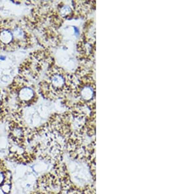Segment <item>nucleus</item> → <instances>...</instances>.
<instances>
[{
  "instance_id": "f03ea898",
  "label": "nucleus",
  "mask_w": 196,
  "mask_h": 194,
  "mask_svg": "<svg viewBox=\"0 0 196 194\" xmlns=\"http://www.w3.org/2000/svg\"><path fill=\"white\" fill-rule=\"evenodd\" d=\"M32 95H33V92L29 89H25L23 92H22V93H21L22 98L24 99V100H28L31 97Z\"/></svg>"
},
{
  "instance_id": "20e7f679",
  "label": "nucleus",
  "mask_w": 196,
  "mask_h": 194,
  "mask_svg": "<svg viewBox=\"0 0 196 194\" xmlns=\"http://www.w3.org/2000/svg\"><path fill=\"white\" fill-rule=\"evenodd\" d=\"M10 36H11V34H10L9 32H7V37H10ZM5 39H6V38H5V37H3V41H5ZM11 39V37H7V41H9Z\"/></svg>"
},
{
  "instance_id": "39448f33",
  "label": "nucleus",
  "mask_w": 196,
  "mask_h": 194,
  "mask_svg": "<svg viewBox=\"0 0 196 194\" xmlns=\"http://www.w3.org/2000/svg\"><path fill=\"white\" fill-rule=\"evenodd\" d=\"M0 98H1V97H0Z\"/></svg>"
},
{
  "instance_id": "7ed1b4c3",
  "label": "nucleus",
  "mask_w": 196,
  "mask_h": 194,
  "mask_svg": "<svg viewBox=\"0 0 196 194\" xmlns=\"http://www.w3.org/2000/svg\"><path fill=\"white\" fill-rule=\"evenodd\" d=\"M5 174L2 171H0V185H2L4 183L5 179Z\"/></svg>"
},
{
  "instance_id": "f257e3e1",
  "label": "nucleus",
  "mask_w": 196,
  "mask_h": 194,
  "mask_svg": "<svg viewBox=\"0 0 196 194\" xmlns=\"http://www.w3.org/2000/svg\"><path fill=\"white\" fill-rule=\"evenodd\" d=\"M12 135L14 138L16 139H21L24 135L23 130L20 127H15L12 129Z\"/></svg>"
}]
</instances>
